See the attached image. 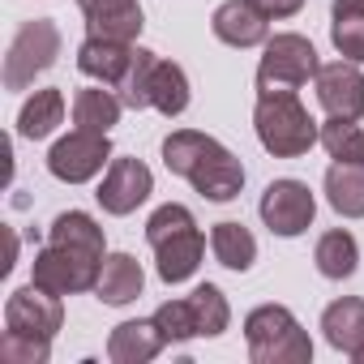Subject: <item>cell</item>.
<instances>
[{"instance_id": "obj_1", "label": "cell", "mask_w": 364, "mask_h": 364, "mask_svg": "<svg viewBox=\"0 0 364 364\" xmlns=\"http://www.w3.org/2000/svg\"><path fill=\"white\" fill-rule=\"evenodd\" d=\"M163 163L167 171L185 176L206 202H232L245 189V163L223 141L198 129H176L163 141Z\"/></svg>"}, {"instance_id": "obj_2", "label": "cell", "mask_w": 364, "mask_h": 364, "mask_svg": "<svg viewBox=\"0 0 364 364\" xmlns=\"http://www.w3.org/2000/svg\"><path fill=\"white\" fill-rule=\"evenodd\" d=\"M146 240L159 257V279L163 283H185L198 274L202 253H206V236L198 232L189 206L167 202L146 219Z\"/></svg>"}, {"instance_id": "obj_3", "label": "cell", "mask_w": 364, "mask_h": 364, "mask_svg": "<svg viewBox=\"0 0 364 364\" xmlns=\"http://www.w3.org/2000/svg\"><path fill=\"white\" fill-rule=\"evenodd\" d=\"M120 90V103L141 112V107H154L163 116H180L189 107V77L176 60H163L146 48L133 52V65L124 73V82L116 86Z\"/></svg>"}, {"instance_id": "obj_4", "label": "cell", "mask_w": 364, "mask_h": 364, "mask_svg": "<svg viewBox=\"0 0 364 364\" xmlns=\"http://www.w3.org/2000/svg\"><path fill=\"white\" fill-rule=\"evenodd\" d=\"M253 129H257V141L274 159H300V154H309V146L321 133L317 120L309 116V107L296 95H257Z\"/></svg>"}, {"instance_id": "obj_5", "label": "cell", "mask_w": 364, "mask_h": 364, "mask_svg": "<svg viewBox=\"0 0 364 364\" xmlns=\"http://www.w3.org/2000/svg\"><path fill=\"white\" fill-rule=\"evenodd\" d=\"M245 338H249V355L257 364H309L313 360V343L287 304L253 309L245 317Z\"/></svg>"}, {"instance_id": "obj_6", "label": "cell", "mask_w": 364, "mask_h": 364, "mask_svg": "<svg viewBox=\"0 0 364 364\" xmlns=\"http://www.w3.org/2000/svg\"><path fill=\"white\" fill-rule=\"evenodd\" d=\"M317 48L304 35H274L266 39L257 65V95H296L300 86H309V77H317Z\"/></svg>"}, {"instance_id": "obj_7", "label": "cell", "mask_w": 364, "mask_h": 364, "mask_svg": "<svg viewBox=\"0 0 364 364\" xmlns=\"http://www.w3.org/2000/svg\"><path fill=\"white\" fill-rule=\"evenodd\" d=\"M60 56V31L52 18H35L22 22V31L9 43L5 56V90H26L39 73H48Z\"/></svg>"}, {"instance_id": "obj_8", "label": "cell", "mask_w": 364, "mask_h": 364, "mask_svg": "<svg viewBox=\"0 0 364 364\" xmlns=\"http://www.w3.org/2000/svg\"><path fill=\"white\" fill-rule=\"evenodd\" d=\"M99 270H103V257H95V253H86V249H73V245L48 240V245L35 253V274H31V283L48 287V291H56V296H73V291H95Z\"/></svg>"}, {"instance_id": "obj_9", "label": "cell", "mask_w": 364, "mask_h": 364, "mask_svg": "<svg viewBox=\"0 0 364 364\" xmlns=\"http://www.w3.org/2000/svg\"><path fill=\"white\" fill-rule=\"evenodd\" d=\"M112 163V141L107 133H86V129H73L69 137H60L48 154V171L65 185H86L90 176H99L103 167Z\"/></svg>"}, {"instance_id": "obj_10", "label": "cell", "mask_w": 364, "mask_h": 364, "mask_svg": "<svg viewBox=\"0 0 364 364\" xmlns=\"http://www.w3.org/2000/svg\"><path fill=\"white\" fill-rule=\"evenodd\" d=\"M257 210H262V223L274 236H287L291 240V236L309 232V223L317 215V202H313V193H309L304 180H274V185H266Z\"/></svg>"}, {"instance_id": "obj_11", "label": "cell", "mask_w": 364, "mask_h": 364, "mask_svg": "<svg viewBox=\"0 0 364 364\" xmlns=\"http://www.w3.org/2000/svg\"><path fill=\"white\" fill-rule=\"evenodd\" d=\"M65 326V309H60V296L31 283V287H18L9 300H5V330H18V334H39V338H56V330Z\"/></svg>"}, {"instance_id": "obj_12", "label": "cell", "mask_w": 364, "mask_h": 364, "mask_svg": "<svg viewBox=\"0 0 364 364\" xmlns=\"http://www.w3.org/2000/svg\"><path fill=\"white\" fill-rule=\"evenodd\" d=\"M150 193H154V176L141 159H112L95 198L107 215H133Z\"/></svg>"}, {"instance_id": "obj_13", "label": "cell", "mask_w": 364, "mask_h": 364, "mask_svg": "<svg viewBox=\"0 0 364 364\" xmlns=\"http://www.w3.org/2000/svg\"><path fill=\"white\" fill-rule=\"evenodd\" d=\"M317 103L326 107V116L338 120H360L364 116V73L355 60H334L317 69Z\"/></svg>"}, {"instance_id": "obj_14", "label": "cell", "mask_w": 364, "mask_h": 364, "mask_svg": "<svg viewBox=\"0 0 364 364\" xmlns=\"http://www.w3.org/2000/svg\"><path fill=\"white\" fill-rule=\"evenodd\" d=\"M77 9L86 18V31L95 39H124L133 43L141 35V5L137 0H77Z\"/></svg>"}, {"instance_id": "obj_15", "label": "cell", "mask_w": 364, "mask_h": 364, "mask_svg": "<svg viewBox=\"0 0 364 364\" xmlns=\"http://www.w3.org/2000/svg\"><path fill=\"white\" fill-rule=\"evenodd\" d=\"M215 39H223L228 48H257L270 39V18H262L249 0H228V5L215 9L210 18Z\"/></svg>"}, {"instance_id": "obj_16", "label": "cell", "mask_w": 364, "mask_h": 364, "mask_svg": "<svg viewBox=\"0 0 364 364\" xmlns=\"http://www.w3.org/2000/svg\"><path fill=\"white\" fill-rule=\"evenodd\" d=\"M133 52L137 48L124 43V39H95V35H86V43L77 48V69L86 77L103 82V86H120L129 65H133Z\"/></svg>"}, {"instance_id": "obj_17", "label": "cell", "mask_w": 364, "mask_h": 364, "mask_svg": "<svg viewBox=\"0 0 364 364\" xmlns=\"http://www.w3.org/2000/svg\"><path fill=\"white\" fill-rule=\"evenodd\" d=\"M146 287V274H141V262L133 253H112L103 257V270H99V283H95V296L112 309L120 304H133Z\"/></svg>"}, {"instance_id": "obj_18", "label": "cell", "mask_w": 364, "mask_h": 364, "mask_svg": "<svg viewBox=\"0 0 364 364\" xmlns=\"http://www.w3.org/2000/svg\"><path fill=\"white\" fill-rule=\"evenodd\" d=\"M163 347H167V338H163V330L154 326V317H150V321H120V326L112 330V338H107V355H112L116 364H146V360H154Z\"/></svg>"}, {"instance_id": "obj_19", "label": "cell", "mask_w": 364, "mask_h": 364, "mask_svg": "<svg viewBox=\"0 0 364 364\" xmlns=\"http://www.w3.org/2000/svg\"><path fill=\"white\" fill-rule=\"evenodd\" d=\"M321 330H326V343L355 355L364 347V300L360 296H343L334 304H326L321 313Z\"/></svg>"}, {"instance_id": "obj_20", "label": "cell", "mask_w": 364, "mask_h": 364, "mask_svg": "<svg viewBox=\"0 0 364 364\" xmlns=\"http://www.w3.org/2000/svg\"><path fill=\"white\" fill-rule=\"evenodd\" d=\"M326 202L343 219H364V163H330Z\"/></svg>"}, {"instance_id": "obj_21", "label": "cell", "mask_w": 364, "mask_h": 364, "mask_svg": "<svg viewBox=\"0 0 364 364\" xmlns=\"http://www.w3.org/2000/svg\"><path fill=\"white\" fill-rule=\"evenodd\" d=\"M65 120V95L52 86V90H35L22 112H18V133L26 141H43L48 133H56V124Z\"/></svg>"}, {"instance_id": "obj_22", "label": "cell", "mask_w": 364, "mask_h": 364, "mask_svg": "<svg viewBox=\"0 0 364 364\" xmlns=\"http://www.w3.org/2000/svg\"><path fill=\"white\" fill-rule=\"evenodd\" d=\"M120 107H124L120 95L103 90V82H99L90 90H77V99H73V124L86 129V133H112V124L120 120Z\"/></svg>"}, {"instance_id": "obj_23", "label": "cell", "mask_w": 364, "mask_h": 364, "mask_svg": "<svg viewBox=\"0 0 364 364\" xmlns=\"http://www.w3.org/2000/svg\"><path fill=\"white\" fill-rule=\"evenodd\" d=\"M313 262H317V270H321L326 279H351L355 266H360V245H355L351 232L334 228V232H326V236L317 240Z\"/></svg>"}, {"instance_id": "obj_24", "label": "cell", "mask_w": 364, "mask_h": 364, "mask_svg": "<svg viewBox=\"0 0 364 364\" xmlns=\"http://www.w3.org/2000/svg\"><path fill=\"white\" fill-rule=\"evenodd\" d=\"M210 249H215L219 266L240 270V274L257 262V240H253V232H249L245 223H215V232H210Z\"/></svg>"}, {"instance_id": "obj_25", "label": "cell", "mask_w": 364, "mask_h": 364, "mask_svg": "<svg viewBox=\"0 0 364 364\" xmlns=\"http://www.w3.org/2000/svg\"><path fill=\"white\" fill-rule=\"evenodd\" d=\"M48 240H56V245H73V249H86V253L103 257V228H99L90 215H82V210L56 215L52 228H48Z\"/></svg>"}, {"instance_id": "obj_26", "label": "cell", "mask_w": 364, "mask_h": 364, "mask_svg": "<svg viewBox=\"0 0 364 364\" xmlns=\"http://www.w3.org/2000/svg\"><path fill=\"white\" fill-rule=\"evenodd\" d=\"M317 141L330 150L334 163H364V129H360L355 120H338V116H330V120L321 124Z\"/></svg>"}, {"instance_id": "obj_27", "label": "cell", "mask_w": 364, "mask_h": 364, "mask_svg": "<svg viewBox=\"0 0 364 364\" xmlns=\"http://www.w3.org/2000/svg\"><path fill=\"white\" fill-rule=\"evenodd\" d=\"M189 304H193V317H198V334L215 338V334H223V330L232 326V304H228V296H223L215 283H202V287L189 296Z\"/></svg>"}, {"instance_id": "obj_28", "label": "cell", "mask_w": 364, "mask_h": 364, "mask_svg": "<svg viewBox=\"0 0 364 364\" xmlns=\"http://www.w3.org/2000/svg\"><path fill=\"white\" fill-rule=\"evenodd\" d=\"M154 326L163 330L167 343H189L198 338V317H193V304L189 300H167L154 309Z\"/></svg>"}, {"instance_id": "obj_29", "label": "cell", "mask_w": 364, "mask_h": 364, "mask_svg": "<svg viewBox=\"0 0 364 364\" xmlns=\"http://www.w3.org/2000/svg\"><path fill=\"white\" fill-rule=\"evenodd\" d=\"M48 355H52V338L18 334V330H5V338H0V360L5 364H48Z\"/></svg>"}, {"instance_id": "obj_30", "label": "cell", "mask_w": 364, "mask_h": 364, "mask_svg": "<svg viewBox=\"0 0 364 364\" xmlns=\"http://www.w3.org/2000/svg\"><path fill=\"white\" fill-rule=\"evenodd\" d=\"M330 39L338 48L343 60H355L364 65V14H347V18H334L330 26Z\"/></svg>"}, {"instance_id": "obj_31", "label": "cell", "mask_w": 364, "mask_h": 364, "mask_svg": "<svg viewBox=\"0 0 364 364\" xmlns=\"http://www.w3.org/2000/svg\"><path fill=\"white\" fill-rule=\"evenodd\" d=\"M249 5L262 14V18H296L300 9H304V0H249Z\"/></svg>"}, {"instance_id": "obj_32", "label": "cell", "mask_w": 364, "mask_h": 364, "mask_svg": "<svg viewBox=\"0 0 364 364\" xmlns=\"http://www.w3.org/2000/svg\"><path fill=\"white\" fill-rule=\"evenodd\" d=\"M347 14H364V0H334V18H347Z\"/></svg>"}, {"instance_id": "obj_33", "label": "cell", "mask_w": 364, "mask_h": 364, "mask_svg": "<svg viewBox=\"0 0 364 364\" xmlns=\"http://www.w3.org/2000/svg\"><path fill=\"white\" fill-rule=\"evenodd\" d=\"M351 360H355V364H364V347H360V351H355V355H351Z\"/></svg>"}]
</instances>
